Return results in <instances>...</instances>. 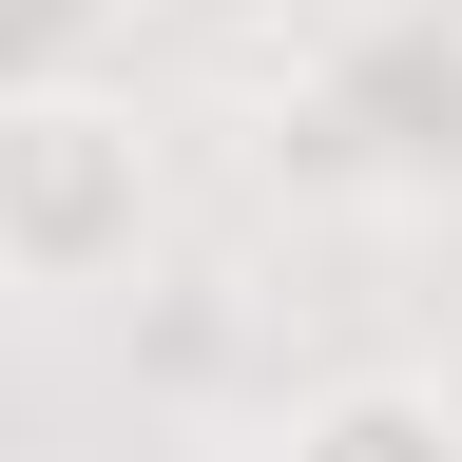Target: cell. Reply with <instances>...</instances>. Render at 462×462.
Segmentation results:
<instances>
[{"mask_svg":"<svg viewBox=\"0 0 462 462\" xmlns=\"http://www.w3.org/2000/svg\"><path fill=\"white\" fill-rule=\"evenodd\" d=\"M154 251H173V116L116 78L0 97V309L78 328L116 289H154Z\"/></svg>","mask_w":462,"mask_h":462,"instance_id":"6da1fadb","label":"cell"},{"mask_svg":"<svg viewBox=\"0 0 462 462\" xmlns=\"http://www.w3.org/2000/svg\"><path fill=\"white\" fill-rule=\"evenodd\" d=\"M251 135H270V173L309 212H462V0L328 20Z\"/></svg>","mask_w":462,"mask_h":462,"instance_id":"7a4b0ae2","label":"cell"},{"mask_svg":"<svg viewBox=\"0 0 462 462\" xmlns=\"http://www.w3.org/2000/svg\"><path fill=\"white\" fill-rule=\"evenodd\" d=\"M270 462H462V366H328V385H289Z\"/></svg>","mask_w":462,"mask_h":462,"instance_id":"3957f363","label":"cell"},{"mask_svg":"<svg viewBox=\"0 0 462 462\" xmlns=\"http://www.w3.org/2000/svg\"><path fill=\"white\" fill-rule=\"evenodd\" d=\"M116 39H135V0H0V97H39V78H116Z\"/></svg>","mask_w":462,"mask_h":462,"instance_id":"277c9868","label":"cell"},{"mask_svg":"<svg viewBox=\"0 0 462 462\" xmlns=\"http://www.w3.org/2000/svg\"><path fill=\"white\" fill-rule=\"evenodd\" d=\"M135 20H193V39H251V20H289V0H135Z\"/></svg>","mask_w":462,"mask_h":462,"instance_id":"5b68a950","label":"cell"}]
</instances>
